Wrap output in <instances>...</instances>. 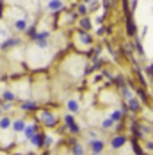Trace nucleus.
I'll return each mask as SVG.
<instances>
[{
    "label": "nucleus",
    "instance_id": "20",
    "mask_svg": "<svg viewBox=\"0 0 153 155\" xmlns=\"http://www.w3.org/2000/svg\"><path fill=\"white\" fill-rule=\"evenodd\" d=\"M82 27H86V29H89V20H82Z\"/></svg>",
    "mask_w": 153,
    "mask_h": 155
},
{
    "label": "nucleus",
    "instance_id": "22",
    "mask_svg": "<svg viewBox=\"0 0 153 155\" xmlns=\"http://www.w3.org/2000/svg\"><path fill=\"white\" fill-rule=\"evenodd\" d=\"M52 141H54L52 137H46V139H45V144H52Z\"/></svg>",
    "mask_w": 153,
    "mask_h": 155
},
{
    "label": "nucleus",
    "instance_id": "10",
    "mask_svg": "<svg viewBox=\"0 0 153 155\" xmlns=\"http://www.w3.org/2000/svg\"><path fill=\"white\" fill-rule=\"evenodd\" d=\"M2 98H4V102L11 104V102H13V100L16 98V94L13 93V91H4V93H2Z\"/></svg>",
    "mask_w": 153,
    "mask_h": 155
},
{
    "label": "nucleus",
    "instance_id": "9",
    "mask_svg": "<svg viewBox=\"0 0 153 155\" xmlns=\"http://www.w3.org/2000/svg\"><path fill=\"white\" fill-rule=\"evenodd\" d=\"M20 43V39L18 38H9V39H5L4 43H2V48H9V47H15Z\"/></svg>",
    "mask_w": 153,
    "mask_h": 155
},
{
    "label": "nucleus",
    "instance_id": "15",
    "mask_svg": "<svg viewBox=\"0 0 153 155\" xmlns=\"http://www.w3.org/2000/svg\"><path fill=\"white\" fill-rule=\"evenodd\" d=\"M4 38H5V39H9L11 36H9V31H7L5 27H0V39H4Z\"/></svg>",
    "mask_w": 153,
    "mask_h": 155
},
{
    "label": "nucleus",
    "instance_id": "14",
    "mask_svg": "<svg viewBox=\"0 0 153 155\" xmlns=\"http://www.w3.org/2000/svg\"><path fill=\"white\" fill-rule=\"evenodd\" d=\"M121 116H123L121 110H114V112L110 114V120H112V121H119V120H121Z\"/></svg>",
    "mask_w": 153,
    "mask_h": 155
},
{
    "label": "nucleus",
    "instance_id": "8",
    "mask_svg": "<svg viewBox=\"0 0 153 155\" xmlns=\"http://www.w3.org/2000/svg\"><path fill=\"white\" fill-rule=\"evenodd\" d=\"M66 105H68V110H70V112H78V102H76V100H73V98H71V100H68V104H66Z\"/></svg>",
    "mask_w": 153,
    "mask_h": 155
},
{
    "label": "nucleus",
    "instance_id": "6",
    "mask_svg": "<svg viewBox=\"0 0 153 155\" xmlns=\"http://www.w3.org/2000/svg\"><path fill=\"white\" fill-rule=\"evenodd\" d=\"M29 141H31L34 146H37V148H39V146H43V144H45V136H41V134H36V136H34L32 139H29Z\"/></svg>",
    "mask_w": 153,
    "mask_h": 155
},
{
    "label": "nucleus",
    "instance_id": "19",
    "mask_svg": "<svg viewBox=\"0 0 153 155\" xmlns=\"http://www.w3.org/2000/svg\"><path fill=\"white\" fill-rule=\"evenodd\" d=\"M123 93H125V98H126V100H132V93H130L128 89H125Z\"/></svg>",
    "mask_w": 153,
    "mask_h": 155
},
{
    "label": "nucleus",
    "instance_id": "18",
    "mask_svg": "<svg viewBox=\"0 0 153 155\" xmlns=\"http://www.w3.org/2000/svg\"><path fill=\"white\" fill-rule=\"evenodd\" d=\"M112 125H114V121H112V120H110V118H107V120H105V121H103V123H102V127H103V128H110V127H112Z\"/></svg>",
    "mask_w": 153,
    "mask_h": 155
},
{
    "label": "nucleus",
    "instance_id": "17",
    "mask_svg": "<svg viewBox=\"0 0 153 155\" xmlns=\"http://www.w3.org/2000/svg\"><path fill=\"white\" fill-rule=\"evenodd\" d=\"M130 109H132V110H139V102L137 100H134V98L130 100Z\"/></svg>",
    "mask_w": 153,
    "mask_h": 155
},
{
    "label": "nucleus",
    "instance_id": "3",
    "mask_svg": "<svg viewBox=\"0 0 153 155\" xmlns=\"http://www.w3.org/2000/svg\"><path fill=\"white\" fill-rule=\"evenodd\" d=\"M15 29H16V31H20V32L27 31V29H29V23H27V20H25V18H21V20H16V21H15Z\"/></svg>",
    "mask_w": 153,
    "mask_h": 155
},
{
    "label": "nucleus",
    "instance_id": "21",
    "mask_svg": "<svg viewBox=\"0 0 153 155\" xmlns=\"http://www.w3.org/2000/svg\"><path fill=\"white\" fill-rule=\"evenodd\" d=\"M82 39H84V41H86V43H91V38H89V36H87V34H84V36H82Z\"/></svg>",
    "mask_w": 153,
    "mask_h": 155
},
{
    "label": "nucleus",
    "instance_id": "7",
    "mask_svg": "<svg viewBox=\"0 0 153 155\" xmlns=\"http://www.w3.org/2000/svg\"><path fill=\"white\" fill-rule=\"evenodd\" d=\"M125 143H126V137L118 136V137H114V139H112V148H121Z\"/></svg>",
    "mask_w": 153,
    "mask_h": 155
},
{
    "label": "nucleus",
    "instance_id": "23",
    "mask_svg": "<svg viewBox=\"0 0 153 155\" xmlns=\"http://www.w3.org/2000/svg\"><path fill=\"white\" fill-rule=\"evenodd\" d=\"M0 48H2V43H0Z\"/></svg>",
    "mask_w": 153,
    "mask_h": 155
},
{
    "label": "nucleus",
    "instance_id": "16",
    "mask_svg": "<svg viewBox=\"0 0 153 155\" xmlns=\"http://www.w3.org/2000/svg\"><path fill=\"white\" fill-rule=\"evenodd\" d=\"M73 153H75V155H84V148H82L80 144H75V148H73Z\"/></svg>",
    "mask_w": 153,
    "mask_h": 155
},
{
    "label": "nucleus",
    "instance_id": "13",
    "mask_svg": "<svg viewBox=\"0 0 153 155\" xmlns=\"http://www.w3.org/2000/svg\"><path fill=\"white\" fill-rule=\"evenodd\" d=\"M62 5H64V4L59 2V0H57V2H48V9H50V11H59Z\"/></svg>",
    "mask_w": 153,
    "mask_h": 155
},
{
    "label": "nucleus",
    "instance_id": "11",
    "mask_svg": "<svg viewBox=\"0 0 153 155\" xmlns=\"http://www.w3.org/2000/svg\"><path fill=\"white\" fill-rule=\"evenodd\" d=\"M11 125H13V121H11L7 116H5V118H0V128H2V130H7Z\"/></svg>",
    "mask_w": 153,
    "mask_h": 155
},
{
    "label": "nucleus",
    "instance_id": "1",
    "mask_svg": "<svg viewBox=\"0 0 153 155\" xmlns=\"http://www.w3.org/2000/svg\"><path fill=\"white\" fill-rule=\"evenodd\" d=\"M39 120H41L45 125H48V127H54L55 121H57V116L52 114V112H48V110H43V112L39 114Z\"/></svg>",
    "mask_w": 153,
    "mask_h": 155
},
{
    "label": "nucleus",
    "instance_id": "2",
    "mask_svg": "<svg viewBox=\"0 0 153 155\" xmlns=\"http://www.w3.org/2000/svg\"><path fill=\"white\" fill-rule=\"evenodd\" d=\"M103 146H105V144H103V141H91V150H93V153L94 155H98V153H102V152H103Z\"/></svg>",
    "mask_w": 153,
    "mask_h": 155
},
{
    "label": "nucleus",
    "instance_id": "5",
    "mask_svg": "<svg viewBox=\"0 0 153 155\" xmlns=\"http://www.w3.org/2000/svg\"><path fill=\"white\" fill-rule=\"evenodd\" d=\"M11 127H13V130H15V132H23V130H25V127H27V123H25L23 120H16V121H13Z\"/></svg>",
    "mask_w": 153,
    "mask_h": 155
},
{
    "label": "nucleus",
    "instance_id": "12",
    "mask_svg": "<svg viewBox=\"0 0 153 155\" xmlns=\"http://www.w3.org/2000/svg\"><path fill=\"white\" fill-rule=\"evenodd\" d=\"M36 107H37V104H36V102H31V100L21 104V109H23V110H34Z\"/></svg>",
    "mask_w": 153,
    "mask_h": 155
},
{
    "label": "nucleus",
    "instance_id": "4",
    "mask_svg": "<svg viewBox=\"0 0 153 155\" xmlns=\"http://www.w3.org/2000/svg\"><path fill=\"white\" fill-rule=\"evenodd\" d=\"M23 132H25V137H27V139H32V137L37 134V128H36V125H27Z\"/></svg>",
    "mask_w": 153,
    "mask_h": 155
}]
</instances>
